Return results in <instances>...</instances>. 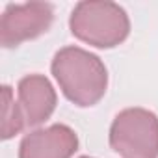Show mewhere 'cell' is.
Here are the masks:
<instances>
[{
	"label": "cell",
	"instance_id": "1",
	"mask_svg": "<svg viewBox=\"0 0 158 158\" xmlns=\"http://www.w3.org/2000/svg\"><path fill=\"white\" fill-rule=\"evenodd\" d=\"M52 73L65 97L78 106L95 104L106 91V69L101 60L82 48L67 47L54 56Z\"/></svg>",
	"mask_w": 158,
	"mask_h": 158
},
{
	"label": "cell",
	"instance_id": "2",
	"mask_svg": "<svg viewBox=\"0 0 158 158\" xmlns=\"http://www.w3.org/2000/svg\"><path fill=\"white\" fill-rule=\"evenodd\" d=\"M73 34L95 47H114L128 34L127 13L112 2H82L71 15Z\"/></svg>",
	"mask_w": 158,
	"mask_h": 158
},
{
	"label": "cell",
	"instance_id": "3",
	"mask_svg": "<svg viewBox=\"0 0 158 158\" xmlns=\"http://www.w3.org/2000/svg\"><path fill=\"white\" fill-rule=\"evenodd\" d=\"M110 143L125 158H158L156 115L141 108L121 112L112 125Z\"/></svg>",
	"mask_w": 158,
	"mask_h": 158
},
{
	"label": "cell",
	"instance_id": "4",
	"mask_svg": "<svg viewBox=\"0 0 158 158\" xmlns=\"http://www.w3.org/2000/svg\"><path fill=\"white\" fill-rule=\"evenodd\" d=\"M52 23V6L32 2L23 6H8L0 21V39L4 47H17L19 43L37 37Z\"/></svg>",
	"mask_w": 158,
	"mask_h": 158
},
{
	"label": "cell",
	"instance_id": "5",
	"mask_svg": "<svg viewBox=\"0 0 158 158\" xmlns=\"http://www.w3.org/2000/svg\"><path fill=\"white\" fill-rule=\"evenodd\" d=\"M76 147V134L63 125H54L28 134L21 143L19 158H69Z\"/></svg>",
	"mask_w": 158,
	"mask_h": 158
},
{
	"label": "cell",
	"instance_id": "6",
	"mask_svg": "<svg viewBox=\"0 0 158 158\" xmlns=\"http://www.w3.org/2000/svg\"><path fill=\"white\" fill-rule=\"evenodd\" d=\"M19 102L26 125L34 127L50 117L56 106V93L45 76L32 74L19 84Z\"/></svg>",
	"mask_w": 158,
	"mask_h": 158
},
{
	"label": "cell",
	"instance_id": "7",
	"mask_svg": "<svg viewBox=\"0 0 158 158\" xmlns=\"http://www.w3.org/2000/svg\"><path fill=\"white\" fill-rule=\"evenodd\" d=\"M24 115L23 110L15 104L11 89L8 86L2 88V138L8 139L11 136H15L17 132H21V128L24 127Z\"/></svg>",
	"mask_w": 158,
	"mask_h": 158
},
{
	"label": "cell",
	"instance_id": "8",
	"mask_svg": "<svg viewBox=\"0 0 158 158\" xmlns=\"http://www.w3.org/2000/svg\"><path fill=\"white\" fill-rule=\"evenodd\" d=\"M86 158H88V156H86Z\"/></svg>",
	"mask_w": 158,
	"mask_h": 158
}]
</instances>
